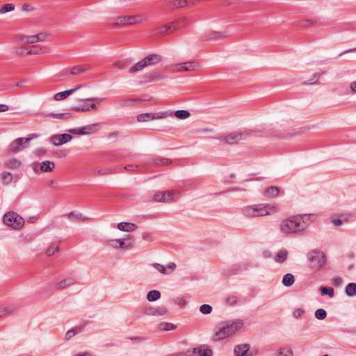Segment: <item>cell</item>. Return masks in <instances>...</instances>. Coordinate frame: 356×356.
<instances>
[{"label": "cell", "instance_id": "cell-6", "mask_svg": "<svg viewBox=\"0 0 356 356\" xmlns=\"http://www.w3.org/2000/svg\"><path fill=\"white\" fill-rule=\"evenodd\" d=\"M3 222L7 226L15 230H20L24 226V218L13 212H9L4 215Z\"/></svg>", "mask_w": 356, "mask_h": 356}, {"label": "cell", "instance_id": "cell-58", "mask_svg": "<svg viewBox=\"0 0 356 356\" xmlns=\"http://www.w3.org/2000/svg\"><path fill=\"white\" fill-rule=\"evenodd\" d=\"M333 223L334 225H336V226H341V225L342 224V221L339 218H336L333 221Z\"/></svg>", "mask_w": 356, "mask_h": 356}, {"label": "cell", "instance_id": "cell-3", "mask_svg": "<svg viewBox=\"0 0 356 356\" xmlns=\"http://www.w3.org/2000/svg\"><path fill=\"white\" fill-rule=\"evenodd\" d=\"M278 207L271 204H261L248 206L243 209V214L248 217H265L275 214Z\"/></svg>", "mask_w": 356, "mask_h": 356}, {"label": "cell", "instance_id": "cell-32", "mask_svg": "<svg viewBox=\"0 0 356 356\" xmlns=\"http://www.w3.org/2000/svg\"><path fill=\"white\" fill-rule=\"evenodd\" d=\"M20 165H21V162L19 160L16 159H12L8 160V162L6 163V166H7L8 168L11 169H16L19 168Z\"/></svg>", "mask_w": 356, "mask_h": 356}, {"label": "cell", "instance_id": "cell-4", "mask_svg": "<svg viewBox=\"0 0 356 356\" xmlns=\"http://www.w3.org/2000/svg\"><path fill=\"white\" fill-rule=\"evenodd\" d=\"M187 23L188 19L187 17H179L178 19L166 24L155 30L153 33V36L154 37H162V36L172 34V33L184 28Z\"/></svg>", "mask_w": 356, "mask_h": 356}, {"label": "cell", "instance_id": "cell-22", "mask_svg": "<svg viewBox=\"0 0 356 356\" xmlns=\"http://www.w3.org/2000/svg\"><path fill=\"white\" fill-rule=\"evenodd\" d=\"M89 69V66L87 65H79L72 67L69 70L68 74L71 75H77L87 71Z\"/></svg>", "mask_w": 356, "mask_h": 356}, {"label": "cell", "instance_id": "cell-23", "mask_svg": "<svg viewBox=\"0 0 356 356\" xmlns=\"http://www.w3.org/2000/svg\"><path fill=\"white\" fill-rule=\"evenodd\" d=\"M118 229L123 232H133L136 230L137 226L135 224L131 223H126V222H123V223H120L118 225Z\"/></svg>", "mask_w": 356, "mask_h": 356}, {"label": "cell", "instance_id": "cell-19", "mask_svg": "<svg viewBox=\"0 0 356 356\" xmlns=\"http://www.w3.org/2000/svg\"><path fill=\"white\" fill-rule=\"evenodd\" d=\"M245 137L246 136L243 133H235L225 136L223 139V141L226 144H235L242 141Z\"/></svg>", "mask_w": 356, "mask_h": 356}, {"label": "cell", "instance_id": "cell-29", "mask_svg": "<svg viewBox=\"0 0 356 356\" xmlns=\"http://www.w3.org/2000/svg\"><path fill=\"white\" fill-rule=\"evenodd\" d=\"M41 169L42 172H51L54 169V164L50 161H45L41 164Z\"/></svg>", "mask_w": 356, "mask_h": 356}, {"label": "cell", "instance_id": "cell-17", "mask_svg": "<svg viewBox=\"0 0 356 356\" xmlns=\"http://www.w3.org/2000/svg\"><path fill=\"white\" fill-rule=\"evenodd\" d=\"M35 137H36V136L32 135L29 136V137L17 139L11 144V149L14 151H18L22 150V149L25 147L27 144H29V142L31 141V140L34 139Z\"/></svg>", "mask_w": 356, "mask_h": 356}, {"label": "cell", "instance_id": "cell-60", "mask_svg": "<svg viewBox=\"0 0 356 356\" xmlns=\"http://www.w3.org/2000/svg\"><path fill=\"white\" fill-rule=\"evenodd\" d=\"M77 355H89V354H78Z\"/></svg>", "mask_w": 356, "mask_h": 356}, {"label": "cell", "instance_id": "cell-15", "mask_svg": "<svg viewBox=\"0 0 356 356\" xmlns=\"http://www.w3.org/2000/svg\"><path fill=\"white\" fill-rule=\"evenodd\" d=\"M49 36H50V33H49L46 32L40 33L33 36H25V37L22 38V41L25 44H33V43H36V42H39L45 41L49 37Z\"/></svg>", "mask_w": 356, "mask_h": 356}, {"label": "cell", "instance_id": "cell-34", "mask_svg": "<svg viewBox=\"0 0 356 356\" xmlns=\"http://www.w3.org/2000/svg\"><path fill=\"white\" fill-rule=\"evenodd\" d=\"M175 116L176 118H179V119L184 120V119H187V118H189L191 116V114L187 111L179 110V111H175Z\"/></svg>", "mask_w": 356, "mask_h": 356}, {"label": "cell", "instance_id": "cell-37", "mask_svg": "<svg viewBox=\"0 0 356 356\" xmlns=\"http://www.w3.org/2000/svg\"><path fill=\"white\" fill-rule=\"evenodd\" d=\"M159 327L161 330H166V331H170V330H175L176 329V326L175 325L173 324H170V323H166V322H163V323H162L159 325Z\"/></svg>", "mask_w": 356, "mask_h": 356}, {"label": "cell", "instance_id": "cell-28", "mask_svg": "<svg viewBox=\"0 0 356 356\" xmlns=\"http://www.w3.org/2000/svg\"><path fill=\"white\" fill-rule=\"evenodd\" d=\"M287 255H288L287 251H286L285 249H282V250L278 252V253L276 255L275 260L277 261V262L282 263L287 260Z\"/></svg>", "mask_w": 356, "mask_h": 356}, {"label": "cell", "instance_id": "cell-26", "mask_svg": "<svg viewBox=\"0 0 356 356\" xmlns=\"http://www.w3.org/2000/svg\"><path fill=\"white\" fill-rule=\"evenodd\" d=\"M77 89H70L68 90H65V91H63V92H61L57 93L56 95L54 96V99L57 101H61V100H63L67 97H68L70 95H71L72 94L75 92V91L77 90Z\"/></svg>", "mask_w": 356, "mask_h": 356}, {"label": "cell", "instance_id": "cell-27", "mask_svg": "<svg viewBox=\"0 0 356 356\" xmlns=\"http://www.w3.org/2000/svg\"><path fill=\"white\" fill-rule=\"evenodd\" d=\"M264 196L268 198H275L280 193V188L276 187H271L267 188L264 191Z\"/></svg>", "mask_w": 356, "mask_h": 356}, {"label": "cell", "instance_id": "cell-10", "mask_svg": "<svg viewBox=\"0 0 356 356\" xmlns=\"http://www.w3.org/2000/svg\"><path fill=\"white\" fill-rule=\"evenodd\" d=\"M178 197V193L174 191H160L154 195L153 200L160 202H170L174 201Z\"/></svg>", "mask_w": 356, "mask_h": 356}, {"label": "cell", "instance_id": "cell-46", "mask_svg": "<svg viewBox=\"0 0 356 356\" xmlns=\"http://www.w3.org/2000/svg\"><path fill=\"white\" fill-rule=\"evenodd\" d=\"M147 313L148 314L153 315H162L165 314L166 311L165 310L163 311L162 309H150L147 310Z\"/></svg>", "mask_w": 356, "mask_h": 356}, {"label": "cell", "instance_id": "cell-20", "mask_svg": "<svg viewBox=\"0 0 356 356\" xmlns=\"http://www.w3.org/2000/svg\"><path fill=\"white\" fill-rule=\"evenodd\" d=\"M191 355H204V356H209L213 355L212 350L207 346H201L199 347L195 348L193 350H191L190 352Z\"/></svg>", "mask_w": 356, "mask_h": 356}, {"label": "cell", "instance_id": "cell-7", "mask_svg": "<svg viewBox=\"0 0 356 356\" xmlns=\"http://www.w3.org/2000/svg\"><path fill=\"white\" fill-rule=\"evenodd\" d=\"M50 50L47 47L39 46V45H26L16 50V54L18 55L27 56L36 55V54H42L50 52Z\"/></svg>", "mask_w": 356, "mask_h": 356}, {"label": "cell", "instance_id": "cell-49", "mask_svg": "<svg viewBox=\"0 0 356 356\" xmlns=\"http://www.w3.org/2000/svg\"><path fill=\"white\" fill-rule=\"evenodd\" d=\"M71 114H54L52 115V116L55 118H59V119H67L72 116Z\"/></svg>", "mask_w": 356, "mask_h": 356}, {"label": "cell", "instance_id": "cell-31", "mask_svg": "<svg viewBox=\"0 0 356 356\" xmlns=\"http://www.w3.org/2000/svg\"><path fill=\"white\" fill-rule=\"evenodd\" d=\"M295 281V278L293 275L291 274H287L284 276L283 280H282V283L285 286L287 287H290L294 284Z\"/></svg>", "mask_w": 356, "mask_h": 356}, {"label": "cell", "instance_id": "cell-57", "mask_svg": "<svg viewBox=\"0 0 356 356\" xmlns=\"http://www.w3.org/2000/svg\"><path fill=\"white\" fill-rule=\"evenodd\" d=\"M8 110V106L7 105H1L0 106V111L1 112H4V111H7Z\"/></svg>", "mask_w": 356, "mask_h": 356}, {"label": "cell", "instance_id": "cell-50", "mask_svg": "<svg viewBox=\"0 0 356 356\" xmlns=\"http://www.w3.org/2000/svg\"><path fill=\"white\" fill-rule=\"evenodd\" d=\"M304 313H305V312H304V310L303 309H297L296 310H295L294 311V316L296 318L299 319V318L302 317L303 315H304Z\"/></svg>", "mask_w": 356, "mask_h": 356}, {"label": "cell", "instance_id": "cell-25", "mask_svg": "<svg viewBox=\"0 0 356 356\" xmlns=\"http://www.w3.org/2000/svg\"><path fill=\"white\" fill-rule=\"evenodd\" d=\"M250 345L247 344H240L237 346L235 349V354L236 355H244L247 354V353L250 350Z\"/></svg>", "mask_w": 356, "mask_h": 356}, {"label": "cell", "instance_id": "cell-56", "mask_svg": "<svg viewBox=\"0 0 356 356\" xmlns=\"http://www.w3.org/2000/svg\"><path fill=\"white\" fill-rule=\"evenodd\" d=\"M178 305H179V306L184 307L185 305H187V301L185 300L184 299H180L178 300Z\"/></svg>", "mask_w": 356, "mask_h": 356}, {"label": "cell", "instance_id": "cell-41", "mask_svg": "<svg viewBox=\"0 0 356 356\" xmlns=\"http://www.w3.org/2000/svg\"><path fill=\"white\" fill-rule=\"evenodd\" d=\"M15 9V6L12 4H5L4 6H2V8H1V13H9V12H11L13 11Z\"/></svg>", "mask_w": 356, "mask_h": 356}, {"label": "cell", "instance_id": "cell-35", "mask_svg": "<svg viewBox=\"0 0 356 356\" xmlns=\"http://www.w3.org/2000/svg\"><path fill=\"white\" fill-rule=\"evenodd\" d=\"M13 180V175L10 173L4 172L2 174V182L3 184H8Z\"/></svg>", "mask_w": 356, "mask_h": 356}, {"label": "cell", "instance_id": "cell-44", "mask_svg": "<svg viewBox=\"0 0 356 356\" xmlns=\"http://www.w3.org/2000/svg\"><path fill=\"white\" fill-rule=\"evenodd\" d=\"M200 311L201 312L202 314L205 315H209L212 312V308L209 305H202L200 308Z\"/></svg>", "mask_w": 356, "mask_h": 356}, {"label": "cell", "instance_id": "cell-53", "mask_svg": "<svg viewBox=\"0 0 356 356\" xmlns=\"http://www.w3.org/2000/svg\"><path fill=\"white\" fill-rule=\"evenodd\" d=\"M333 282L334 285L337 286V287H338V286H340L342 284V280L340 277H335V278L333 280Z\"/></svg>", "mask_w": 356, "mask_h": 356}, {"label": "cell", "instance_id": "cell-40", "mask_svg": "<svg viewBox=\"0 0 356 356\" xmlns=\"http://www.w3.org/2000/svg\"><path fill=\"white\" fill-rule=\"evenodd\" d=\"M59 251V245L57 243H53L52 245L50 246V247L47 249L46 254L47 256H51L56 254Z\"/></svg>", "mask_w": 356, "mask_h": 356}, {"label": "cell", "instance_id": "cell-21", "mask_svg": "<svg viewBox=\"0 0 356 356\" xmlns=\"http://www.w3.org/2000/svg\"><path fill=\"white\" fill-rule=\"evenodd\" d=\"M153 266L158 271L161 273H163V274H169L176 269V265L174 263H169L166 266L161 265L159 264H153Z\"/></svg>", "mask_w": 356, "mask_h": 356}, {"label": "cell", "instance_id": "cell-13", "mask_svg": "<svg viewBox=\"0 0 356 356\" xmlns=\"http://www.w3.org/2000/svg\"><path fill=\"white\" fill-rule=\"evenodd\" d=\"M100 128V124H90V125L84 126L80 128H75L73 129L69 130V132L71 134H80V135H86V134H91L95 133L98 131Z\"/></svg>", "mask_w": 356, "mask_h": 356}, {"label": "cell", "instance_id": "cell-54", "mask_svg": "<svg viewBox=\"0 0 356 356\" xmlns=\"http://www.w3.org/2000/svg\"><path fill=\"white\" fill-rule=\"evenodd\" d=\"M237 302V299L236 297H230L227 299V303L230 305H234Z\"/></svg>", "mask_w": 356, "mask_h": 356}, {"label": "cell", "instance_id": "cell-12", "mask_svg": "<svg viewBox=\"0 0 356 356\" xmlns=\"http://www.w3.org/2000/svg\"><path fill=\"white\" fill-rule=\"evenodd\" d=\"M134 243V240L132 237H126L124 238L112 240L109 242V244L118 248H127L133 246Z\"/></svg>", "mask_w": 356, "mask_h": 356}, {"label": "cell", "instance_id": "cell-55", "mask_svg": "<svg viewBox=\"0 0 356 356\" xmlns=\"http://www.w3.org/2000/svg\"><path fill=\"white\" fill-rule=\"evenodd\" d=\"M22 9L25 11H30L33 9V7L30 4H24L22 7Z\"/></svg>", "mask_w": 356, "mask_h": 356}, {"label": "cell", "instance_id": "cell-48", "mask_svg": "<svg viewBox=\"0 0 356 356\" xmlns=\"http://www.w3.org/2000/svg\"><path fill=\"white\" fill-rule=\"evenodd\" d=\"M320 75H321V74H319V73H318V74L316 73V74H315L314 76H313L311 79H310L308 81H307L305 82V84H316V82H318V81L319 80V77H320Z\"/></svg>", "mask_w": 356, "mask_h": 356}, {"label": "cell", "instance_id": "cell-43", "mask_svg": "<svg viewBox=\"0 0 356 356\" xmlns=\"http://www.w3.org/2000/svg\"><path fill=\"white\" fill-rule=\"evenodd\" d=\"M326 316H327L326 312H325L324 310L319 309L318 310H316L315 312L316 318L319 319V320H323V319L326 317Z\"/></svg>", "mask_w": 356, "mask_h": 356}, {"label": "cell", "instance_id": "cell-1", "mask_svg": "<svg viewBox=\"0 0 356 356\" xmlns=\"http://www.w3.org/2000/svg\"><path fill=\"white\" fill-rule=\"evenodd\" d=\"M316 217L314 214H302L294 216L285 219L280 225L282 232L286 234L298 233L307 229Z\"/></svg>", "mask_w": 356, "mask_h": 356}, {"label": "cell", "instance_id": "cell-5", "mask_svg": "<svg viewBox=\"0 0 356 356\" xmlns=\"http://www.w3.org/2000/svg\"><path fill=\"white\" fill-rule=\"evenodd\" d=\"M162 57L157 55V54H151L144 58V59L140 61L139 62L136 63L134 66H133L130 69L131 72H136L142 71L146 67L149 66H153L160 63L162 61Z\"/></svg>", "mask_w": 356, "mask_h": 356}, {"label": "cell", "instance_id": "cell-38", "mask_svg": "<svg viewBox=\"0 0 356 356\" xmlns=\"http://www.w3.org/2000/svg\"><path fill=\"white\" fill-rule=\"evenodd\" d=\"M346 293L348 296H354L356 294V286L355 283L349 284L346 288Z\"/></svg>", "mask_w": 356, "mask_h": 356}, {"label": "cell", "instance_id": "cell-51", "mask_svg": "<svg viewBox=\"0 0 356 356\" xmlns=\"http://www.w3.org/2000/svg\"><path fill=\"white\" fill-rule=\"evenodd\" d=\"M127 63L129 64V62H127V61H118L114 63V66L118 67V68H124L127 66Z\"/></svg>", "mask_w": 356, "mask_h": 356}, {"label": "cell", "instance_id": "cell-14", "mask_svg": "<svg viewBox=\"0 0 356 356\" xmlns=\"http://www.w3.org/2000/svg\"><path fill=\"white\" fill-rule=\"evenodd\" d=\"M170 115V112H159V113H148L138 115L137 120L139 122H148L154 120L162 119L168 117Z\"/></svg>", "mask_w": 356, "mask_h": 356}, {"label": "cell", "instance_id": "cell-36", "mask_svg": "<svg viewBox=\"0 0 356 356\" xmlns=\"http://www.w3.org/2000/svg\"><path fill=\"white\" fill-rule=\"evenodd\" d=\"M321 294L323 295V296H330L332 297L334 296V291L333 288L330 287H321Z\"/></svg>", "mask_w": 356, "mask_h": 356}, {"label": "cell", "instance_id": "cell-33", "mask_svg": "<svg viewBox=\"0 0 356 356\" xmlns=\"http://www.w3.org/2000/svg\"><path fill=\"white\" fill-rule=\"evenodd\" d=\"M154 163L159 166H168L173 163V160L166 158H157L154 160Z\"/></svg>", "mask_w": 356, "mask_h": 356}, {"label": "cell", "instance_id": "cell-18", "mask_svg": "<svg viewBox=\"0 0 356 356\" xmlns=\"http://www.w3.org/2000/svg\"><path fill=\"white\" fill-rule=\"evenodd\" d=\"M72 136L68 134H58L54 136L51 139V143L54 145L59 146L68 143L71 141Z\"/></svg>", "mask_w": 356, "mask_h": 356}, {"label": "cell", "instance_id": "cell-59", "mask_svg": "<svg viewBox=\"0 0 356 356\" xmlns=\"http://www.w3.org/2000/svg\"><path fill=\"white\" fill-rule=\"evenodd\" d=\"M351 89L353 90V92L355 91V82L354 81L352 84H351Z\"/></svg>", "mask_w": 356, "mask_h": 356}, {"label": "cell", "instance_id": "cell-42", "mask_svg": "<svg viewBox=\"0 0 356 356\" xmlns=\"http://www.w3.org/2000/svg\"><path fill=\"white\" fill-rule=\"evenodd\" d=\"M123 168L127 170V171H129V172H136L141 170V166L137 165H134V164H129V165L124 166Z\"/></svg>", "mask_w": 356, "mask_h": 356}, {"label": "cell", "instance_id": "cell-8", "mask_svg": "<svg viewBox=\"0 0 356 356\" xmlns=\"http://www.w3.org/2000/svg\"><path fill=\"white\" fill-rule=\"evenodd\" d=\"M308 260L310 266L313 268H321L326 261V257L323 252L315 250L310 252L308 255Z\"/></svg>", "mask_w": 356, "mask_h": 356}, {"label": "cell", "instance_id": "cell-24", "mask_svg": "<svg viewBox=\"0 0 356 356\" xmlns=\"http://www.w3.org/2000/svg\"><path fill=\"white\" fill-rule=\"evenodd\" d=\"M97 106L95 103L92 102V103H89V104H87V105H85L77 106V107L73 108L72 109L75 111L84 112V111H90L95 110V109H97Z\"/></svg>", "mask_w": 356, "mask_h": 356}, {"label": "cell", "instance_id": "cell-16", "mask_svg": "<svg viewBox=\"0 0 356 356\" xmlns=\"http://www.w3.org/2000/svg\"><path fill=\"white\" fill-rule=\"evenodd\" d=\"M198 4L197 2L187 1V0H181V1H171L167 3L168 7L171 9H179L187 7H193Z\"/></svg>", "mask_w": 356, "mask_h": 356}, {"label": "cell", "instance_id": "cell-30", "mask_svg": "<svg viewBox=\"0 0 356 356\" xmlns=\"http://www.w3.org/2000/svg\"><path fill=\"white\" fill-rule=\"evenodd\" d=\"M160 297H161L160 292H159L158 291H156V290H153V291H150L148 294L147 299L149 301L154 302V301H156L157 300H159L160 299Z\"/></svg>", "mask_w": 356, "mask_h": 356}, {"label": "cell", "instance_id": "cell-47", "mask_svg": "<svg viewBox=\"0 0 356 356\" xmlns=\"http://www.w3.org/2000/svg\"><path fill=\"white\" fill-rule=\"evenodd\" d=\"M277 354L280 355H293V353H292V351L291 350V349L283 348V349H280L279 351H278V353H277Z\"/></svg>", "mask_w": 356, "mask_h": 356}, {"label": "cell", "instance_id": "cell-9", "mask_svg": "<svg viewBox=\"0 0 356 356\" xmlns=\"http://www.w3.org/2000/svg\"><path fill=\"white\" fill-rule=\"evenodd\" d=\"M145 22V17L142 16H123L116 18L114 20V24L116 25L126 26L134 25V24H142Z\"/></svg>", "mask_w": 356, "mask_h": 356}, {"label": "cell", "instance_id": "cell-2", "mask_svg": "<svg viewBox=\"0 0 356 356\" xmlns=\"http://www.w3.org/2000/svg\"><path fill=\"white\" fill-rule=\"evenodd\" d=\"M243 322L241 320H232L221 324L217 327L214 333V339L216 340L223 339L233 335L243 327Z\"/></svg>", "mask_w": 356, "mask_h": 356}, {"label": "cell", "instance_id": "cell-11", "mask_svg": "<svg viewBox=\"0 0 356 356\" xmlns=\"http://www.w3.org/2000/svg\"><path fill=\"white\" fill-rule=\"evenodd\" d=\"M173 71L176 72H189V71H196L201 68L198 63L194 61H188L178 63L172 66Z\"/></svg>", "mask_w": 356, "mask_h": 356}, {"label": "cell", "instance_id": "cell-52", "mask_svg": "<svg viewBox=\"0 0 356 356\" xmlns=\"http://www.w3.org/2000/svg\"><path fill=\"white\" fill-rule=\"evenodd\" d=\"M77 334V331L75 330H71L68 331V333H66V339H71L72 337H74L75 334Z\"/></svg>", "mask_w": 356, "mask_h": 356}, {"label": "cell", "instance_id": "cell-39", "mask_svg": "<svg viewBox=\"0 0 356 356\" xmlns=\"http://www.w3.org/2000/svg\"><path fill=\"white\" fill-rule=\"evenodd\" d=\"M75 281L74 280H72V279H68V280H63L61 282H59V283L57 284L56 287L58 289H63V288H66L67 287H68V286L71 285L72 283H74Z\"/></svg>", "mask_w": 356, "mask_h": 356}, {"label": "cell", "instance_id": "cell-45", "mask_svg": "<svg viewBox=\"0 0 356 356\" xmlns=\"http://www.w3.org/2000/svg\"><path fill=\"white\" fill-rule=\"evenodd\" d=\"M69 217L72 219H73V220H76V221H84L85 218H86L84 217H83V216H82L81 214H80V213H77V212L71 213Z\"/></svg>", "mask_w": 356, "mask_h": 356}]
</instances>
